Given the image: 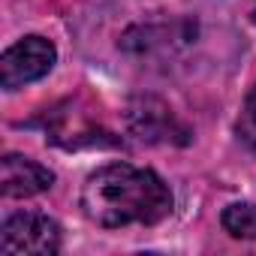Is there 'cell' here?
Here are the masks:
<instances>
[{"mask_svg": "<svg viewBox=\"0 0 256 256\" xmlns=\"http://www.w3.org/2000/svg\"><path fill=\"white\" fill-rule=\"evenodd\" d=\"M172 190L154 169L130 163H108L88 175L82 187V208L88 220L106 229L157 226L172 214Z\"/></svg>", "mask_w": 256, "mask_h": 256, "instance_id": "cell-1", "label": "cell"}, {"mask_svg": "<svg viewBox=\"0 0 256 256\" xmlns=\"http://www.w3.org/2000/svg\"><path fill=\"white\" fill-rule=\"evenodd\" d=\"M0 250L6 256H54L60 250V226L42 211H16L0 226Z\"/></svg>", "mask_w": 256, "mask_h": 256, "instance_id": "cell-2", "label": "cell"}, {"mask_svg": "<svg viewBox=\"0 0 256 256\" xmlns=\"http://www.w3.org/2000/svg\"><path fill=\"white\" fill-rule=\"evenodd\" d=\"M58 48L46 36H24L0 54V84L4 90H18L52 72Z\"/></svg>", "mask_w": 256, "mask_h": 256, "instance_id": "cell-3", "label": "cell"}, {"mask_svg": "<svg viewBox=\"0 0 256 256\" xmlns=\"http://www.w3.org/2000/svg\"><path fill=\"white\" fill-rule=\"evenodd\" d=\"M126 126L139 142L148 145H187L190 130L157 96H136L126 106Z\"/></svg>", "mask_w": 256, "mask_h": 256, "instance_id": "cell-4", "label": "cell"}, {"mask_svg": "<svg viewBox=\"0 0 256 256\" xmlns=\"http://www.w3.org/2000/svg\"><path fill=\"white\" fill-rule=\"evenodd\" d=\"M54 172L22 154H6L0 160V193L6 199H28L52 190Z\"/></svg>", "mask_w": 256, "mask_h": 256, "instance_id": "cell-5", "label": "cell"}, {"mask_svg": "<svg viewBox=\"0 0 256 256\" xmlns=\"http://www.w3.org/2000/svg\"><path fill=\"white\" fill-rule=\"evenodd\" d=\"M220 223H223V229L232 238L256 241V205L253 202H232V205H226Z\"/></svg>", "mask_w": 256, "mask_h": 256, "instance_id": "cell-6", "label": "cell"}, {"mask_svg": "<svg viewBox=\"0 0 256 256\" xmlns=\"http://www.w3.org/2000/svg\"><path fill=\"white\" fill-rule=\"evenodd\" d=\"M235 133H238V139H241L250 151H256V84H253V90L247 94V100H244V106H241Z\"/></svg>", "mask_w": 256, "mask_h": 256, "instance_id": "cell-7", "label": "cell"}, {"mask_svg": "<svg viewBox=\"0 0 256 256\" xmlns=\"http://www.w3.org/2000/svg\"><path fill=\"white\" fill-rule=\"evenodd\" d=\"M253 24H256V6H253Z\"/></svg>", "mask_w": 256, "mask_h": 256, "instance_id": "cell-8", "label": "cell"}]
</instances>
